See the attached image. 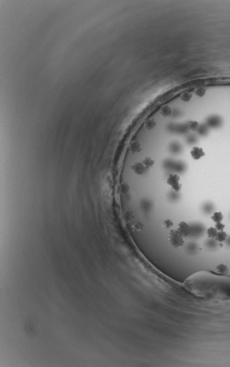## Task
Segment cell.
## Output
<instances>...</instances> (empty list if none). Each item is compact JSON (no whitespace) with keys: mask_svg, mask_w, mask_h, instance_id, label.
I'll return each mask as SVG.
<instances>
[{"mask_svg":"<svg viewBox=\"0 0 230 367\" xmlns=\"http://www.w3.org/2000/svg\"><path fill=\"white\" fill-rule=\"evenodd\" d=\"M177 231L184 238V237H187L188 235H190V233H191V228H190V226L187 222H185V221H181L178 224Z\"/></svg>","mask_w":230,"mask_h":367,"instance_id":"obj_3","label":"cell"},{"mask_svg":"<svg viewBox=\"0 0 230 367\" xmlns=\"http://www.w3.org/2000/svg\"><path fill=\"white\" fill-rule=\"evenodd\" d=\"M190 155L195 160H199L202 157L205 156V153L202 148L199 147V146H195V147L192 148L191 152H190Z\"/></svg>","mask_w":230,"mask_h":367,"instance_id":"obj_4","label":"cell"},{"mask_svg":"<svg viewBox=\"0 0 230 367\" xmlns=\"http://www.w3.org/2000/svg\"><path fill=\"white\" fill-rule=\"evenodd\" d=\"M162 225H163V227H165V229H171V228L172 227V226H173V222H172L170 219H165L164 221H163Z\"/></svg>","mask_w":230,"mask_h":367,"instance_id":"obj_12","label":"cell"},{"mask_svg":"<svg viewBox=\"0 0 230 367\" xmlns=\"http://www.w3.org/2000/svg\"><path fill=\"white\" fill-rule=\"evenodd\" d=\"M155 126L156 122L154 120H149L146 122V128L147 130H149V131H151V130L153 129Z\"/></svg>","mask_w":230,"mask_h":367,"instance_id":"obj_14","label":"cell"},{"mask_svg":"<svg viewBox=\"0 0 230 367\" xmlns=\"http://www.w3.org/2000/svg\"><path fill=\"white\" fill-rule=\"evenodd\" d=\"M228 238V235L226 232L224 231H219L217 233V235H216V238L215 239L217 241L219 242H224Z\"/></svg>","mask_w":230,"mask_h":367,"instance_id":"obj_7","label":"cell"},{"mask_svg":"<svg viewBox=\"0 0 230 367\" xmlns=\"http://www.w3.org/2000/svg\"><path fill=\"white\" fill-rule=\"evenodd\" d=\"M211 219L212 221L216 223H216L222 222V221L224 220V215L220 211H216V212H214L212 214Z\"/></svg>","mask_w":230,"mask_h":367,"instance_id":"obj_6","label":"cell"},{"mask_svg":"<svg viewBox=\"0 0 230 367\" xmlns=\"http://www.w3.org/2000/svg\"><path fill=\"white\" fill-rule=\"evenodd\" d=\"M168 241L172 247L178 248L184 246V237L175 229H170L168 234Z\"/></svg>","mask_w":230,"mask_h":367,"instance_id":"obj_1","label":"cell"},{"mask_svg":"<svg viewBox=\"0 0 230 367\" xmlns=\"http://www.w3.org/2000/svg\"><path fill=\"white\" fill-rule=\"evenodd\" d=\"M192 97V93H190V92H185V93H183L182 96H181V100L184 102H188L191 100Z\"/></svg>","mask_w":230,"mask_h":367,"instance_id":"obj_13","label":"cell"},{"mask_svg":"<svg viewBox=\"0 0 230 367\" xmlns=\"http://www.w3.org/2000/svg\"><path fill=\"white\" fill-rule=\"evenodd\" d=\"M130 149H131V151L133 152V153L139 152V151L141 150L140 143L137 141H133V142L131 143V146H130Z\"/></svg>","mask_w":230,"mask_h":367,"instance_id":"obj_9","label":"cell"},{"mask_svg":"<svg viewBox=\"0 0 230 367\" xmlns=\"http://www.w3.org/2000/svg\"><path fill=\"white\" fill-rule=\"evenodd\" d=\"M205 93H206V91H205V90L204 88H199L195 91V93H196L197 96H199V97H202V96H205Z\"/></svg>","mask_w":230,"mask_h":367,"instance_id":"obj_15","label":"cell"},{"mask_svg":"<svg viewBox=\"0 0 230 367\" xmlns=\"http://www.w3.org/2000/svg\"><path fill=\"white\" fill-rule=\"evenodd\" d=\"M216 270L221 274H225V273H228V267L226 265L221 264V265H219L216 267Z\"/></svg>","mask_w":230,"mask_h":367,"instance_id":"obj_11","label":"cell"},{"mask_svg":"<svg viewBox=\"0 0 230 367\" xmlns=\"http://www.w3.org/2000/svg\"><path fill=\"white\" fill-rule=\"evenodd\" d=\"M166 184L175 192H180V190H181V178L175 173H171L168 176L166 179Z\"/></svg>","mask_w":230,"mask_h":367,"instance_id":"obj_2","label":"cell"},{"mask_svg":"<svg viewBox=\"0 0 230 367\" xmlns=\"http://www.w3.org/2000/svg\"><path fill=\"white\" fill-rule=\"evenodd\" d=\"M215 227L218 231H223L225 228V224H224L222 222L216 223L215 225Z\"/></svg>","mask_w":230,"mask_h":367,"instance_id":"obj_16","label":"cell"},{"mask_svg":"<svg viewBox=\"0 0 230 367\" xmlns=\"http://www.w3.org/2000/svg\"><path fill=\"white\" fill-rule=\"evenodd\" d=\"M190 127H191V128L192 130L195 131V130H197L198 128H199V124H198L197 122H192V125H190Z\"/></svg>","mask_w":230,"mask_h":367,"instance_id":"obj_17","label":"cell"},{"mask_svg":"<svg viewBox=\"0 0 230 367\" xmlns=\"http://www.w3.org/2000/svg\"><path fill=\"white\" fill-rule=\"evenodd\" d=\"M131 169L137 175H143L146 171V168L145 167L143 163L141 162L135 163L131 166Z\"/></svg>","mask_w":230,"mask_h":367,"instance_id":"obj_5","label":"cell"},{"mask_svg":"<svg viewBox=\"0 0 230 367\" xmlns=\"http://www.w3.org/2000/svg\"><path fill=\"white\" fill-rule=\"evenodd\" d=\"M219 231L216 229V227H213V226H211V227L208 228L206 231V234L208 235V237L209 238H212V239H215L217 235V233Z\"/></svg>","mask_w":230,"mask_h":367,"instance_id":"obj_8","label":"cell"},{"mask_svg":"<svg viewBox=\"0 0 230 367\" xmlns=\"http://www.w3.org/2000/svg\"><path fill=\"white\" fill-rule=\"evenodd\" d=\"M160 113L164 117H169L172 114V109L168 106H165L160 110Z\"/></svg>","mask_w":230,"mask_h":367,"instance_id":"obj_10","label":"cell"}]
</instances>
